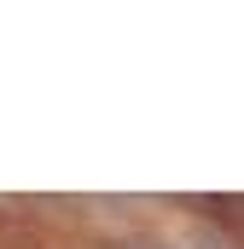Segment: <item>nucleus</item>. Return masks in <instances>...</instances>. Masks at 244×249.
I'll use <instances>...</instances> for the list:
<instances>
[{
    "instance_id": "obj_1",
    "label": "nucleus",
    "mask_w": 244,
    "mask_h": 249,
    "mask_svg": "<svg viewBox=\"0 0 244 249\" xmlns=\"http://www.w3.org/2000/svg\"><path fill=\"white\" fill-rule=\"evenodd\" d=\"M181 249H244V232H233V226H221V220H198L192 232H186Z\"/></svg>"
},
{
    "instance_id": "obj_2",
    "label": "nucleus",
    "mask_w": 244,
    "mask_h": 249,
    "mask_svg": "<svg viewBox=\"0 0 244 249\" xmlns=\"http://www.w3.org/2000/svg\"><path fill=\"white\" fill-rule=\"evenodd\" d=\"M99 249H175V244H163V238H151V232H122V238H105Z\"/></svg>"
}]
</instances>
